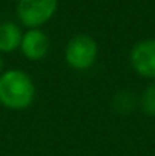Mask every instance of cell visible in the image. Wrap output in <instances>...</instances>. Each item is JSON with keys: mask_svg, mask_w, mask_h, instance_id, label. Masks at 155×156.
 Listing matches in <instances>:
<instances>
[{"mask_svg": "<svg viewBox=\"0 0 155 156\" xmlns=\"http://www.w3.org/2000/svg\"><path fill=\"white\" fill-rule=\"evenodd\" d=\"M18 50L29 61H41L49 55L50 38L43 29H26Z\"/></svg>", "mask_w": 155, "mask_h": 156, "instance_id": "obj_5", "label": "cell"}, {"mask_svg": "<svg viewBox=\"0 0 155 156\" xmlns=\"http://www.w3.org/2000/svg\"><path fill=\"white\" fill-rule=\"evenodd\" d=\"M138 108L142 109L143 114L149 117H155V80H151V83L140 94Z\"/></svg>", "mask_w": 155, "mask_h": 156, "instance_id": "obj_8", "label": "cell"}, {"mask_svg": "<svg viewBox=\"0 0 155 156\" xmlns=\"http://www.w3.org/2000/svg\"><path fill=\"white\" fill-rule=\"evenodd\" d=\"M129 64L140 77L155 80V38L135 43L129 52Z\"/></svg>", "mask_w": 155, "mask_h": 156, "instance_id": "obj_4", "label": "cell"}, {"mask_svg": "<svg viewBox=\"0 0 155 156\" xmlns=\"http://www.w3.org/2000/svg\"><path fill=\"white\" fill-rule=\"evenodd\" d=\"M137 106H138V97L128 90L117 91L111 99V108L119 115H129Z\"/></svg>", "mask_w": 155, "mask_h": 156, "instance_id": "obj_7", "label": "cell"}, {"mask_svg": "<svg viewBox=\"0 0 155 156\" xmlns=\"http://www.w3.org/2000/svg\"><path fill=\"white\" fill-rule=\"evenodd\" d=\"M37 87L21 68H9L0 74V105L11 111H24L35 102Z\"/></svg>", "mask_w": 155, "mask_h": 156, "instance_id": "obj_1", "label": "cell"}, {"mask_svg": "<svg viewBox=\"0 0 155 156\" xmlns=\"http://www.w3.org/2000/svg\"><path fill=\"white\" fill-rule=\"evenodd\" d=\"M58 0H18L15 15L24 29H41L55 17Z\"/></svg>", "mask_w": 155, "mask_h": 156, "instance_id": "obj_3", "label": "cell"}, {"mask_svg": "<svg viewBox=\"0 0 155 156\" xmlns=\"http://www.w3.org/2000/svg\"><path fill=\"white\" fill-rule=\"evenodd\" d=\"M5 71V62H3V58H2V55H0V74Z\"/></svg>", "mask_w": 155, "mask_h": 156, "instance_id": "obj_9", "label": "cell"}, {"mask_svg": "<svg viewBox=\"0 0 155 156\" xmlns=\"http://www.w3.org/2000/svg\"><path fill=\"white\" fill-rule=\"evenodd\" d=\"M99 56V44L88 34H76L73 35L64 49L65 64L75 71H87L90 70Z\"/></svg>", "mask_w": 155, "mask_h": 156, "instance_id": "obj_2", "label": "cell"}, {"mask_svg": "<svg viewBox=\"0 0 155 156\" xmlns=\"http://www.w3.org/2000/svg\"><path fill=\"white\" fill-rule=\"evenodd\" d=\"M23 29L12 20L0 23V55H9L20 49Z\"/></svg>", "mask_w": 155, "mask_h": 156, "instance_id": "obj_6", "label": "cell"}]
</instances>
